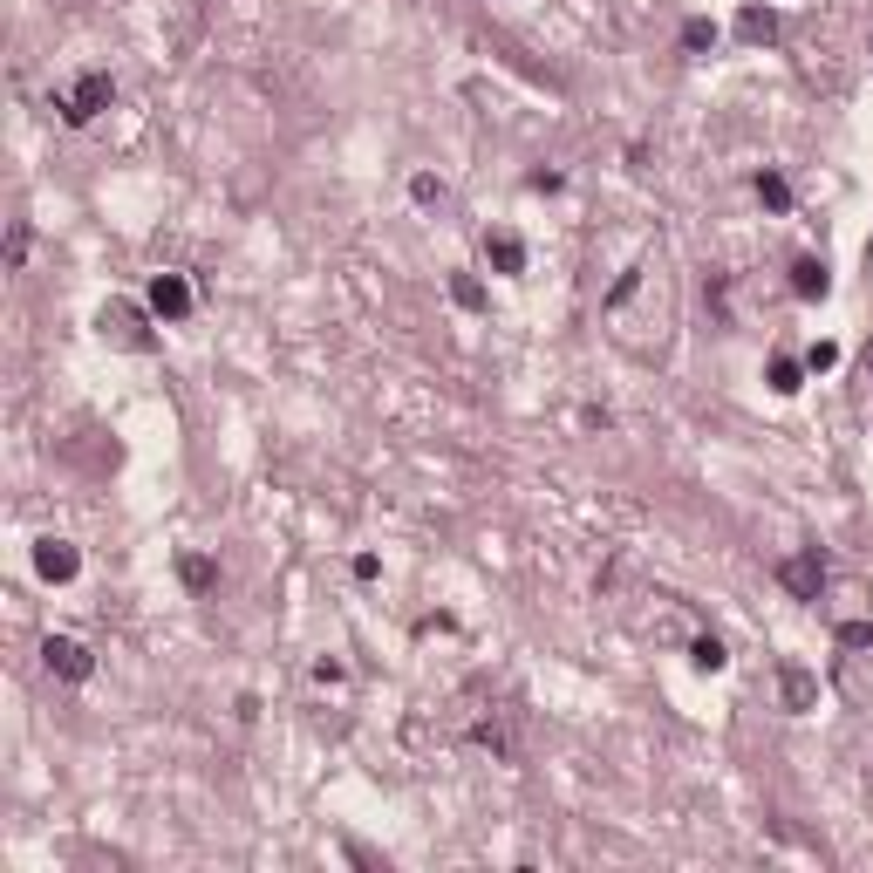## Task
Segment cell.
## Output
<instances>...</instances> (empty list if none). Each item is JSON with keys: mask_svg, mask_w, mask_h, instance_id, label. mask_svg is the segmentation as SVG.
<instances>
[{"mask_svg": "<svg viewBox=\"0 0 873 873\" xmlns=\"http://www.w3.org/2000/svg\"><path fill=\"white\" fill-rule=\"evenodd\" d=\"M451 301L464 307V314H478V307H485V287H478L471 273H451Z\"/></svg>", "mask_w": 873, "mask_h": 873, "instance_id": "cell-15", "label": "cell"}, {"mask_svg": "<svg viewBox=\"0 0 873 873\" xmlns=\"http://www.w3.org/2000/svg\"><path fill=\"white\" fill-rule=\"evenodd\" d=\"M410 191H417V205H437V198H444V185H437L430 171H423V178H410Z\"/></svg>", "mask_w": 873, "mask_h": 873, "instance_id": "cell-20", "label": "cell"}, {"mask_svg": "<svg viewBox=\"0 0 873 873\" xmlns=\"http://www.w3.org/2000/svg\"><path fill=\"white\" fill-rule=\"evenodd\" d=\"M41 662H48V676H62V683H89V669H96V655H89L76 635H48V642H41Z\"/></svg>", "mask_w": 873, "mask_h": 873, "instance_id": "cell-1", "label": "cell"}, {"mask_svg": "<svg viewBox=\"0 0 873 873\" xmlns=\"http://www.w3.org/2000/svg\"><path fill=\"white\" fill-rule=\"evenodd\" d=\"M778 580H785V594H792V601H819V587H826V553H819V546L792 553V560L778 567Z\"/></svg>", "mask_w": 873, "mask_h": 873, "instance_id": "cell-2", "label": "cell"}, {"mask_svg": "<svg viewBox=\"0 0 873 873\" xmlns=\"http://www.w3.org/2000/svg\"><path fill=\"white\" fill-rule=\"evenodd\" d=\"M778 696H785V710L805 717V710H819V676L798 669V662H785V669H778Z\"/></svg>", "mask_w": 873, "mask_h": 873, "instance_id": "cell-6", "label": "cell"}, {"mask_svg": "<svg viewBox=\"0 0 873 873\" xmlns=\"http://www.w3.org/2000/svg\"><path fill=\"white\" fill-rule=\"evenodd\" d=\"M485 253H492L498 273H526V246L512 239V232H498V239H485Z\"/></svg>", "mask_w": 873, "mask_h": 873, "instance_id": "cell-11", "label": "cell"}, {"mask_svg": "<svg viewBox=\"0 0 873 873\" xmlns=\"http://www.w3.org/2000/svg\"><path fill=\"white\" fill-rule=\"evenodd\" d=\"M798 376H805V369H798V362H785V355L771 362V389H778V396H792V389H798Z\"/></svg>", "mask_w": 873, "mask_h": 873, "instance_id": "cell-16", "label": "cell"}, {"mask_svg": "<svg viewBox=\"0 0 873 873\" xmlns=\"http://www.w3.org/2000/svg\"><path fill=\"white\" fill-rule=\"evenodd\" d=\"M178 580H185L191 594H212V587H219V567H212L205 553H185V560H178Z\"/></svg>", "mask_w": 873, "mask_h": 873, "instance_id": "cell-10", "label": "cell"}, {"mask_svg": "<svg viewBox=\"0 0 873 873\" xmlns=\"http://www.w3.org/2000/svg\"><path fill=\"white\" fill-rule=\"evenodd\" d=\"M683 48H689V55H703V48H717V21H703V14H689V21H683Z\"/></svg>", "mask_w": 873, "mask_h": 873, "instance_id": "cell-13", "label": "cell"}, {"mask_svg": "<svg viewBox=\"0 0 873 873\" xmlns=\"http://www.w3.org/2000/svg\"><path fill=\"white\" fill-rule=\"evenodd\" d=\"M839 648H873V621H846V628H839Z\"/></svg>", "mask_w": 873, "mask_h": 873, "instance_id": "cell-19", "label": "cell"}, {"mask_svg": "<svg viewBox=\"0 0 873 873\" xmlns=\"http://www.w3.org/2000/svg\"><path fill=\"white\" fill-rule=\"evenodd\" d=\"M151 314L157 321H185L191 314V280L185 273H157L151 280Z\"/></svg>", "mask_w": 873, "mask_h": 873, "instance_id": "cell-5", "label": "cell"}, {"mask_svg": "<svg viewBox=\"0 0 873 873\" xmlns=\"http://www.w3.org/2000/svg\"><path fill=\"white\" fill-rule=\"evenodd\" d=\"M689 662H696L703 676H717V669L730 662V655H723V642H717V635H696V642H689Z\"/></svg>", "mask_w": 873, "mask_h": 873, "instance_id": "cell-12", "label": "cell"}, {"mask_svg": "<svg viewBox=\"0 0 873 873\" xmlns=\"http://www.w3.org/2000/svg\"><path fill=\"white\" fill-rule=\"evenodd\" d=\"M826 287H833L826 260H798L792 266V294H798V301H826Z\"/></svg>", "mask_w": 873, "mask_h": 873, "instance_id": "cell-8", "label": "cell"}, {"mask_svg": "<svg viewBox=\"0 0 873 873\" xmlns=\"http://www.w3.org/2000/svg\"><path fill=\"white\" fill-rule=\"evenodd\" d=\"M758 198L771 205V212H792V185H785L778 171H764V178H758Z\"/></svg>", "mask_w": 873, "mask_h": 873, "instance_id": "cell-14", "label": "cell"}, {"mask_svg": "<svg viewBox=\"0 0 873 873\" xmlns=\"http://www.w3.org/2000/svg\"><path fill=\"white\" fill-rule=\"evenodd\" d=\"M110 96H116V82H110V76H82L76 89H69V96L55 103V110L69 116V123H89L96 110H110Z\"/></svg>", "mask_w": 873, "mask_h": 873, "instance_id": "cell-3", "label": "cell"}, {"mask_svg": "<svg viewBox=\"0 0 873 873\" xmlns=\"http://www.w3.org/2000/svg\"><path fill=\"white\" fill-rule=\"evenodd\" d=\"M737 35L751 41V48L778 41V14H771V7H744V14H737Z\"/></svg>", "mask_w": 873, "mask_h": 873, "instance_id": "cell-9", "label": "cell"}, {"mask_svg": "<svg viewBox=\"0 0 873 873\" xmlns=\"http://www.w3.org/2000/svg\"><path fill=\"white\" fill-rule=\"evenodd\" d=\"M35 573L48 580V587H62V580H76V573H82V553L69 546V539H41V546H35Z\"/></svg>", "mask_w": 873, "mask_h": 873, "instance_id": "cell-4", "label": "cell"}, {"mask_svg": "<svg viewBox=\"0 0 873 873\" xmlns=\"http://www.w3.org/2000/svg\"><path fill=\"white\" fill-rule=\"evenodd\" d=\"M7 266H14V273L28 266V226H21V219H14V232H7Z\"/></svg>", "mask_w": 873, "mask_h": 873, "instance_id": "cell-17", "label": "cell"}, {"mask_svg": "<svg viewBox=\"0 0 873 873\" xmlns=\"http://www.w3.org/2000/svg\"><path fill=\"white\" fill-rule=\"evenodd\" d=\"M103 328H110L123 348H151V335H144V314H137V307H123V301L103 307Z\"/></svg>", "mask_w": 873, "mask_h": 873, "instance_id": "cell-7", "label": "cell"}, {"mask_svg": "<svg viewBox=\"0 0 873 873\" xmlns=\"http://www.w3.org/2000/svg\"><path fill=\"white\" fill-rule=\"evenodd\" d=\"M833 362H839V348H833V342H812V348H805V369H812V376H826Z\"/></svg>", "mask_w": 873, "mask_h": 873, "instance_id": "cell-18", "label": "cell"}, {"mask_svg": "<svg viewBox=\"0 0 873 873\" xmlns=\"http://www.w3.org/2000/svg\"><path fill=\"white\" fill-rule=\"evenodd\" d=\"M867 376H873V355H867Z\"/></svg>", "mask_w": 873, "mask_h": 873, "instance_id": "cell-21", "label": "cell"}]
</instances>
